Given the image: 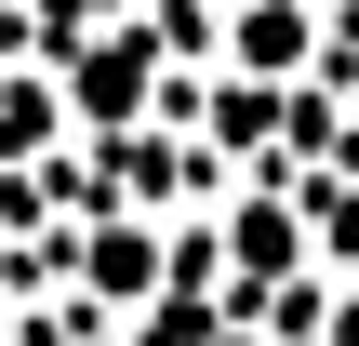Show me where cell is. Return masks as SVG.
Segmentation results:
<instances>
[{"mask_svg": "<svg viewBox=\"0 0 359 346\" xmlns=\"http://www.w3.org/2000/svg\"><path fill=\"white\" fill-rule=\"evenodd\" d=\"M306 267V200L280 187V200H226V293L253 307L266 280H293Z\"/></svg>", "mask_w": 359, "mask_h": 346, "instance_id": "3957f363", "label": "cell"}, {"mask_svg": "<svg viewBox=\"0 0 359 346\" xmlns=\"http://www.w3.org/2000/svg\"><path fill=\"white\" fill-rule=\"evenodd\" d=\"M147 93H160V40H147V13L93 27V53L67 40V80H53V107H67L80 133H133V120H147Z\"/></svg>", "mask_w": 359, "mask_h": 346, "instance_id": "6da1fadb", "label": "cell"}, {"mask_svg": "<svg viewBox=\"0 0 359 346\" xmlns=\"http://www.w3.org/2000/svg\"><path fill=\"white\" fill-rule=\"evenodd\" d=\"M200 346H266V333H253V320H240V307H226V320H213V333H200Z\"/></svg>", "mask_w": 359, "mask_h": 346, "instance_id": "5b68a950", "label": "cell"}, {"mask_svg": "<svg viewBox=\"0 0 359 346\" xmlns=\"http://www.w3.org/2000/svg\"><path fill=\"white\" fill-rule=\"evenodd\" d=\"M320 320H333V346H359V293H346V280H333V307H320Z\"/></svg>", "mask_w": 359, "mask_h": 346, "instance_id": "277c9868", "label": "cell"}, {"mask_svg": "<svg viewBox=\"0 0 359 346\" xmlns=\"http://www.w3.org/2000/svg\"><path fill=\"white\" fill-rule=\"evenodd\" d=\"M213 67L293 93V80L320 67V0H226V13H213Z\"/></svg>", "mask_w": 359, "mask_h": 346, "instance_id": "7a4b0ae2", "label": "cell"}]
</instances>
